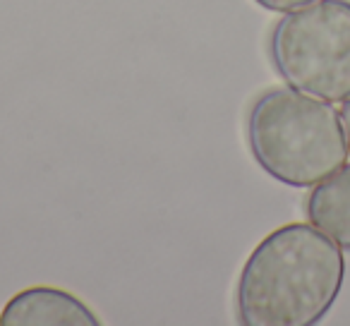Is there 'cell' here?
I'll use <instances>...</instances> for the list:
<instances>
[{"label":"cell","instance_id":"cell-1","mask_svg":"<svg viewBox=\"0 0 350 326\" xmlns=\"http://www.w3.org/2000/svg\"><path fill=\"white\" fill-rule=\"evenodd\" d=\"M345 278L340 247L310 223H286L269 233L235 288L243 326H312L338 300Z\"/></svg>","mask_w":350,"mask_h":326},{"label":"cell","instance_id":"cell-3","mask_svg":"<svg viewBox=\"0 0 350 326\" xmlns=\"http://www.w3.org/2000/svg\"><path fill=\"white\" fill-rule=\"evenodd\" d=\"M269 58L288 87L340 103L350 96V3L319 0L286 12L269 36Z\"/></svg>","mask_w":350,"mask_h":326},{"label":"cell","instance_id":"cell-7","mask_svg":"<svg viewBox=\"0 0 350 326\" xmlns=\"http://www.w3.org/2000/svg\"><path fill=\"white\" fill-rule=\"evenodd\" d=\"M340 122H343V130H345V139H348L350 146V96L343 101V108H340Z\"/></svg>","mask_w":350,"mask_h":326},{"label":"cell","instance_id":"cell-6","mask_svg":"<svg viewBox=\"0 0 350 326\" xmlns=\"http://www.w3.org/2000/svg\"><path fill=\"white\" fill-rule=\"evenodd\" d=\"M254 3L269 12H283L286 15V12H295L300 8L312 5V3H319V0H254Z\"/></svg>","mask_w":350,"mask_h":326},{"label":"cell","instance_id":"cell-2","mask_svg":"<svg viewBox=\"0 0 350 326\" xmlns=\"http://www.w3.org/2000/svg\"><path fill=\"white\" fill-rule=\"evenodd\" d=\"M247 144L257 166L288 187H314L348 161L340 113L293 87L267 89L247 113Z\"/></svg>","mask_w":350,"mask_h":326},{"label":"cell","instance_id":"cell-4","mask_svg":"<svg viewBox=\"0 0 350 326\" xmlns=\"http://www.w3.org/2000/svg\"><path fill=\"white\" fill-rule=\"evenodd\" d=\"M101 319L77 295L51 286L20 290L0 314V326H98Z\"/></svg>","mask_w":350,"mask_h":326},{"label":"cell","instance_id":"cell-5","mask_svg":"<svg viewBox=\"0 0 350 326\" xmlns=\"http://www.w3.org/2000/svg\"><path fill=\"white\" fill-rule=\"evenodd\" d=\"M305 211L314 228L350 252V163L314 185L305 202Z\"/></svg>","mask_w":350,"mask_h":326}]
</instances>
